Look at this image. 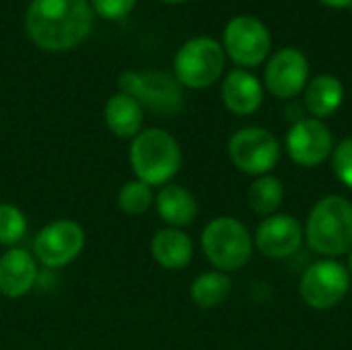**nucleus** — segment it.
I'll use <instances>...</instances> for the list:
<instances>
[{"label":"nucleus","instance_id":"obj_15","mask_svg":"<svg viewBox=\"0 0 352 350\" xmlns=\"http://www.w3.org/2000/svg\"><path fill=\"white\" fill-rule=\"evenodd\" d=\"M264 101V87L252 72L243 68L231 70L223 80V103L237 116H252Z\"/></svg>","mask_w":352,"mask_h":350},{"label":"nucleus","instance_id":"obj_17","mask_svg":"<svg viewBox=\"0 0 352 350\" xmlns=\"http://www.w3.org/2000/svg\"><path fill=\"white\" fill-rule=\"evenodd\" d=\"M155 204H157L159 217L173 229L194 223V219L198 215V202H196L194 194L177 184H165L159 190Z\"/></svg>","mask_w":352,"mask_h":350},{"label":"nucleus","instance_id":"obj_1","mask_svg":"<svg viewBox=\"0 0 352 350\" xmlns=\"http://www.w3.org/2000/svg\"><path fill=\"white\" fill-rule=\"evenodd\" d=\"M93 27L87 0H33L27 10V33L43 50L64 52L85 41Z\"/></svg>","mask_w":352,"mask_h":350},{"label":"nucleus","instance_id":"obj_21","mask_svg":"<svg viewBox=\"0 0 352 350\" xmlns=\"http://www.w3.org/2000/svg\"><path fill=\"white\" fill-rule=\"evenodd\" d=\"M283 200H285V186H283V182L278 177H274L270 173L258 177L248 190L250 208L256 215H262V217L276 215Z\"/></svg>","mask_w":352,"mask_h":350},{"label":"nucleus","instance_id":"obj_19","mask_svg":"<svg viewBox=\"0 0 352 350\" xmlns=\"http://www.w3.org/2000/svg\"><path fill=\"white\" fill-rule=\"evenodd\" d=\"M342 101H344V87L332 74H320L311 78L305 87V109L318 120L336 113Z\"/></svg>","mask_w":352,"mask_h":350},{"label":"nucleus","instance_id":"obj_28","mask_svg":"<svg viewBox=\"0 0 352 350\" xmlns=\"http://www.w3.org/2000/svg\"><path fill=\"white\" fill-rule=\"evenodd\" d=\"M163 2H171V4H175V2H184V0H163Z\"/></svg>","mask_w":352,"mask_h":350},{"label":"nucleus","instance_id":"obj_14","mask_svg":"<svg viewBox=\"0 0 352 350\" xmlns=\"http://www.w3.org/2000/svg\"><path fill=\"white\" fill-rule=\"evenodd\" d=\"M37 264L27 250H6L0 256V295L6 299L25 297L37 285Z\"/></svg>","mask_w":352,"mask_h":350},{"label":"nucleus","instance_id":"obj_16","mask_svg":"<svg viewBox=\"0 0 352 350\" xmlns=\"http://www.w3.org/2000/svg\"><path fill=\"white\" fill-rule=\"evenodd\" d=\"M151 252L157 264L165 270H184L192 262L194 243L190 235L182 229L167 227L155 233L151 241Z\"/></svg>","mask_w":352,"mask_h":350},{"label":"nucleus","instance_id":"obj_3","mask_svg":"<svg viewBox=\"0 0 352 350\" xmlns=\"http://www.w3.org/2000/svg\"><path fill=\"white\" fill-rule=\"evenodd\" d=\"M130 165L146 186H165L182 167L179 142L161 128L140 130L130 144Z\"/></svg>","mask_w":352,"mask_h":350},{"label":"nucleus","instance_id":"obj_29","mask_svg":"<svg viewBox=\"0 0 352 350\" xmlns=\"http://www.w3.org/2000/svg\"><path fill=\"white\" fill-rule=\"evenodd\" d=\"M351 12H352V6H351Z\"/></svg>","mask_w":352,"mask_h":350},{"label":"nucleus","instance_id":"obj_4","mask_svg":"<svg viewBox=\"0 0 352 350\" xmlns=\"http://www.w3.org/2000/svg\"><path fill=\"white\" fill-rule=\"evenodd\" d=\"M204 256L221 272L243 268L254 252V237L248 227L233 217L212 219L202 231Z\"/></svg>","mask_w":352,"mask_h":350},{"label":"nucleus","instance_id":"obj_9","mask_svg":"<svg viewBox=\"0 0 352 350\" xmlns=\"http://www.w3.org/2000/svg\"><path fill=\"white\" fill-rule=\"evenodd\" d=\"M225 52L241 66H258L270 56L272 35L268 27L250 14L231 19L223 33Z\"/></svg>","mask_w":352,"mask_h":350},{"label":"nucleus","instance_id":"obj_2","mask_svg":"<svg viewBox=\"0 0 352 350\" xmlns=\"http://www.w3.org/2000/svg\"><path fill=\"white\" fill-rule=\"evenodd\" d=\"M303 233L316 254L328 258L349 254L352 250V202L338 194L318 200Z\"/></svg>","mask_w":352,"mask_h":350},{"label":"nucleus","instance_id":"obj_8","mask_svg":"<svg viewBox=\"0 0 352 350\" xmlns=\"http://www.w3.org/2000/svg\"><path fill=\"white\" fill-rule=\"evenodd\" d=\"M351 289V272L336 260L314 262L301 276V299L314 309H332Z\"/></svg>","mask_w":352,"mask_h":350},{"label":"nucleus","instance_id":"obj_25","mask_svg":"<svg viewBox=\"0 0 352 350\" xmlns=\"http://www.w3.org/2000/svg\"><path fill=\"white\" fill-rule=\"evenodd\" d=\"M136 0H93V8L105 19H122L134 8Z\"/></svg>","mask_w":352,"mask_h":350},{"label":"nucleus","instance_id":"obj_11","mask_svg":"<svg viewBox=\"0 0 352 350\" xmlns=\"http://www.w3.org/2000/svg\"><path fill=\"white\" fill-rule=\"evenodd\" d=\"M309 83L307 56L297 47H283L268 58L264 70L266 89L278 99H293L305 91Z\"/></svg>","mask_w":352,"mask_h":350},{"label":"nucleus","instance_id":"obj_7","mask_svg":"<svg viewBox=\"0 0 352 350\" xmlns=\"http://www.w3.org/2000/svg\"><path fill=\"white\" fill-rule=\"evenodd\" d=\"M231 163L248 175H268L280 159V144L272 132L260 126L237 130L229 140Z\"/></svg>","mask_w":352,"mask_h":350},{"label":"nucleus","instance_id":"obj_24","mask_svg":"<svg viewBox=\"0 0 352 350\" xmlns=\"http://www.w3.org/2000/svg\"><path fill=\"white\" fill-rule=\"evenodd\" d=\"M332 167L336 177L352 190V136L340 140L332 151Z\"/></svg>","mask_w":352,"mask_h":350},{"label":"nucleus","instance_id":"obj_12","mask_svg":"<svg viewBox=\"0 0 352 350\" xmlns=\"http://www.w3.org/2000/svg\"><path fill=\"white\" fill-rule=\"evenodd\" d=\"M289 157L301 167L322 165L334 151L330 128L318 118H301L287 132Z\"/></svg>","mask_w":352,"mask_h":350},{"label":"nucleus","instance_id":"obj_20","mask_svg":"<svg viewBox=\"0 0 352 350\" xmlns=\"http://www.w3.org/2000/svg\"><path fill=\"white\" fill-rule=\"evenodd\" d=\"M229 293H231V278L227 276V272H221V270L200 274L190 287L192 301L204 309L225 303Z\"/></svg>","mask_w":352,"mask_h":350},{"label":"nucleus","instance_id":"obj_13","mask_svg":"<svg viewBox=\"0 0 352 350\" xmlns=\"http://www.w3.org/2000/svg\"><path fill=\"white\" fill-rule=\"evenodd\" d=\"M303 227L291 215L266 217L256 229V248L262 256L272 260H283L297 254L303 245Z\"/></svg>","mask_w":352,"mask_h":350},{"label":"nucleus","instance_id":"obj_6","mask_svg":"<svg viewBox=\"0 0 352 350\" xmlns=\"http://www.w3.org/2000/svg\"><path fill=\"white\" fill-rule=\"evenodd\" d=\"M122 93L157 113H177L184 107V91L177 78L159 72H124L118 80Z\"/></svg>","mask_w":352,"mask_h":350},{"label":"nucleus","instance_id":"obj_26","mask_svg":"<svg viewBox=\"0 0 352 350\" xmlns=\"http://www.w3.org/2000/svg\"><path fill=\"white\" fill-rule=\"evenodd\" d=\"M320 2L332 8H351L352 6V0H320Z\"/></svg>","mask_w":352,"mask_h":350},{"label":"nucleus","instance_id":"obj_23","mask_svg":"<svg viewBox=\"0 0 352 350\" xmlns=\"http://www.w3.org/2000/svg\"><path fill=\"white\" fill-rule=\"evenodd\" d=\"M27 233V219L21 208L14 204L2 202L0 204V243L12 245L21 241Z\"/></svg>","mask_w":352,"mask_h":350},{"label":"nucleus","instance_id":"obj_18","mask_svg":"<svg viewBox=\"0 0 352 350\" xmlns=\"http://www.w3.org/2000/svg\"><path fill=\"white\" fill-rule=\"evenodd\" d=\"M144 120L142 105L126 93H116L105 103V124L118 138H134Z\"/></svg>","mask_w":352,"mask_h":350},{"label":"nucleus","instance_id":"obj_22","mask_svg":"<svg viewBox=\"0 0 352 350\" xmlns=\"http://www.w3.org/2000/svg\"><path fill=\"white\" fill-rule=\"evenodd\" d=\"M155 202V196H153V190L151 186H146L144 182L140 179H130L126 182L122 188H120V194H118V204L120 208L130 215V217H138V215H144L151 204Z\"/></svg>","mask_w":352,"mask_h":350},{"label":"nucleus","instance_id":"obj_10","mask_svg":"<svg viewBox=\"0 0 352 350\" xmlns=\"http://www.w3.org/2000/svg\"><path fill=\"white\" fill-rule=\"evenodd\" d=\"M85 248V231L76 221L60 219L45 225L33 241V254L39 264L45 268L68 266Z\"/></svg>","mask_w":352,"mask_h":350},{"label":"nucleus","instance_id":"obj_27","mask_svg":"<svg viewBox=\"0 0 352 350\" xmlns=\"http://www.w3.org/2000/svg\"><path fill=\"white\" fill-rule=\"evenodd\" d=\"M349 272H352V250L349 252Z\"/></svg>","mask_w":352,"mask_h":350},{"label":"nucleus","instance_id":"obj_5","mask_svg":"<svg viewBox=\"0 0 352 350\" xmlns=\"http://www.w3.org/2000/svg\"><path fill=\"white\" fill-rule=\"evenodd\" d=\"M173 70L179 85L206 89L214 85L225 70V50L212 37H194L177 50Z\"/></svg>","mask_w":352,"mask_h":350}]
</instances>
